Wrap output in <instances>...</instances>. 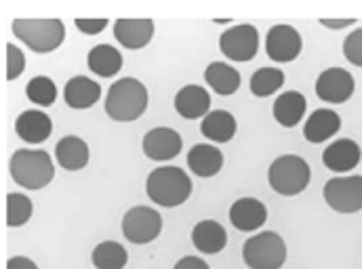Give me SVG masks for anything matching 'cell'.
I'll return each instance as SVG.
<instances>
[{"label":"cell","mask_w":362,"mask_h":269,"mask_svg":"<svg viewBox=\"0 0 362 269\" xmlns=\"http://www.w3.org/2000/svg\"><path fill=\"white\" fill-rule=\"evenodd\" d=\"M305 109H308V101L299 90H286V92L278 95V99L272 105L274 120L284 128L297 126L303 120Z\"/></svg>","instance_id":"ffe728a7"},{"label":"cell","mask_w":362,"mask_h":269,"mask_svg":"<svg viewBox=\"0 0 362 269\" xmlns=\"http://www.w3.org/2000/svg\"><path fill=\"white\" fill-rule=\"evenodd\" d=\"M320 23L325 28H329V30H344L348 25H354L356 19H352V17H346V19H329V17H325V19H320Z\"/></svg>","instance_id":"e575fe53"},{"label":"cell","mask_w":362,"mask_h":269,"mask_svg":"<svg viewBox=\"0 0 362 269\" xmlns=\"http://www.w3.org/2000/svg\"><path fill=\"white\" fill-rule=\"evenodd\" d=\"M25 95L38 107H51L57 99V87L49 76H34L25 87Z\"/></svg>","instance_id":"f546056e"},{"label":"cell","mask_w":362,"mask_h":269,"mask_svg":"<svg viewBox=\"0 0 362 269\" xmlns=\"http://www.w3.org/2000/svg\"><path fill=\"white\" fill-rule=\"evenodd\" d=\"M219 49L232 61H251L259 51V32L251 23L228 28L219 36Z\"/></svg>","instance_id":"9c48e42d"},{"label":"cell","mask_w":362,"mask_h":269,"mask_svg":"<svg viewBox=\"0 0 362 269\" xmlns=\"http://www.w3.org/2000/svg\"><path fill=\"white\" fill-rule=\"evenodd\" d=\"M268 221V208L257 198H238L230 206V223L238 232H257Z\"/></svg>","instance_id":"9a60e30c"},{"label":"cell","mask_w":362,"mask_h":269,"mask_svg":"<svg viewBox=\"0 0 362 269\" xmlns=\"http://www.w3.org/2000/svg\"><path fill=\"white\" fill-rule=\"evenodd\" d=\"M192 244L202 255H217L228 244V232L219 221L202 219L192 229Z\"/></svg>","instance_id":"e0dca14e"},{"label":"cell","mask_w":362,"mask_h":269,"mask_svg":"<svg viewBox=\"0 0 362 269\" xmlns=\"http://www.w3.org/2000/svg\"><path fill=\"white\" fill-rule=\"evenodd\" d=\"M148 89L137 78L116 80L105 97V114L116 122H135L148 109Z\"/></svg>","instance_id":"6da1fadb"},{"label":"cell","mask_w":362,"mask_h":269,"mask_svg":"<svg viewBox=\"0 0 362 269\" xmlns=\"http://www.w3.org/2000/svg\"><path fill=\"white\" fill-rule=\"evenodd\" d=\"M187 167L196 177H215L223 169V154L211 143H198L187 154Z\"/></svg>","instance_id":"7402d4cb"},{"label":"cell","mask_w":362,"mask_h":269,"mask_svg":"<svg viewBox=\"0 0 362 269\" xmlns=\"http://www.w3.org/2000/svg\"><path fill=\"white\" fill-rule=\"evenodd\" d=\"M6 80H17L23 70H25V55L21 53V49L17 44H6Z\"/></svg>","instance_id":"4dcf8cb0"},{"label":"cell","mask_w":362,"mask_h":269,"mask_svg":"<svg viewBox=\"0 0 362 269\" xmlns=\"http://www.w3.org/2000/svg\"><path fill=\"white\" fill-rule=\"evenodd\" d=\"M312 177L310 165L295 154H284L278 156L270 165L268 171V181L272 189L278 191L280 196H297L301 193Z\"/></svg>","instance_id":"5b68a950"},{"label":"cell","mask_w":362,"mask_h":269,"mask_svg":"<svg viewBox=\"0 0 362 269\" xmlns=\"http://www.w3.org/2000/svg\"><path fill=\"white\" fill-rule=\"evenodd\" d=\"M6 269H38V265L32 261V259H28V257H11L8 261H6Z\"/></svg>","instance_id":"d590c367"},{"label":"cell","mask_w":362,"mask_h":269,"mask_svg":"<svg viewBox=\"0 0 362 269\" xmlns=\"http://www.w3.org/2000/svg\"><path fill=\"white\" fill-rule=\"evenodd\" d=\"M243 259L251 269H278L286 261V244L276 232H262L243 246Z\"/></svg>","instance_id":"8992f818"},{"label":"cell","mask_w":362,"mask_h":269,"mask_svg":"<svg viewBox=\"0 0 362 269\" xmlns=\"http://www.w3.org/2000/svg\"><path fill=\"white\" fill-rule=\"evenodd\" d=\"M361 145L354 139H337L322 152V165L333 173H348L361 165Z\"/></svg>","instance_id":"2e32d148"},{"label":"cell","mask_w":362,"mask_h":269,"mask_svg":"<svg viewBox=\"0 0 362 269\" xmlns=\"http://www.w3.org/2000/svg\"><path fill=\"white\" fill-rule=\"evenodd\" d=\"M163 232V217L152 206H133L122 217V236L133 244H150Z\"/></svg>","instance_id":"52a82bcc"},{"label":"cell","mask_w":362,"mask_h":269,"mask_svg":"<svg viewBox=\"0 0 362 269\" xmlns=\"http://www.w3.org/2000/svg\"><path fill=\"white\" fill-rule=\"evenodd\" d=\"M356 89L354 76L344 68H329L316 80V95L325 103H346Z\"/></svg>","instance_id":"7c38bea8"},{"label":"cell","mask_w":362,"mask_h":269,"mask_svg":"<svg viewBox=\"0 0 362 269\" xmlns=\"http://www.w3.org/2000/svg\"><path fill=\"white\" fill-rule=\"evenodd\" d=\"M341 128V116L333 109L320 107L316 112H312V116L305 120L303 124V137L310 143H322L329 137L337 135Z\"/></svg>","instance_id":"44dd1931"},{"label":"cell","mask_w":362,"mask_h":269,"mask_svg":"<svg viewBox=\"0 0 362 269\" xmlns=\"http://www.w3.org/2000/svg\"><path fill=\"white\" fill-rule=\"evenodd\" d=\"M236 131H238L236 118L228 109H211L200 122V133L213 143L232 141Z\"/></svg>","instance_id":"603a6c76"},{"label":"cell","mask_w":362,"mask_h":269,"mask_svg":"<svg viewBox=\"0 0 362 269\" xmlns=\"http://www.w3.org/2000/svg\"><path fill=\"white\" fill-rule=\"evenodd\" d=\"M175 109L185 120H198L204 118L211 112V95L204 87L198 85H185L175 95Z\"/></svg>","instance_id":"d6986e66"},{"label":"cell","mask_w":362,"mask_h":269,"mask_svg":"<svg viewBox=\"0 0 362 269\" xmlns=\"http://www.w3.org/2000/svg\"><path fill=\"white\" fill-rule=\"evenodd\" d=\"M144 154L154 162L173 160L183 148V137L171 126H156L146 133L144 137Z\"/></svg>","instance_id":"8fae6325"},{"label":"cell","mask_w":362,"mask_h":269,"mask_svg":"<svg viewBox=\"0 0 362 269\" xmlns=\"http://www.w3.org/2000/svg\"><path fill=\"white\" fill-rule=\"evenodd\" d=\"M301 49H303L301 34L293 25L278 23V25L270 28V32L266 36V53L272 61L288 64L299 57Z\"/></svg>","instance_id":"30bf717a"},{"label":"cell","mask_w":362,"mask_h":269,"mask_svg":"<svg viewBox=\"0 0 362 269\" xmlns=\"http://www.w3.org/2000/svg\"><path fill=\"white\" fill-rule=\"evenodd\" d=\"M154 36V21L148 17H131V19H118L114 23V38L131 51L144 49L150 44Z\"/></svg>","instance_id":"4fadbf2b"},{"label":"cell","mask_w":362,"mask_h":269,"mask_svg":"<svg viewBox=\"0 0 362 269\" xmlns=\"http://www.w3.org/2000/svg\"><path fill=\"white\" fill-rule=\"evenodd\" d=\"M284 85V72L276 70V68H259L253 76H251V92L255 97H270L276 90Z\"/></svg>","instance_id":"f1b7e54d"},{"label":"cell","mask_w":362,"mask_h":269,"mask_svg":"<svg viewBox=\"0 0 362 269\" xmlns=\"http://www.w3.org/2000/svg\"><path fill=\"white\" fill-rule=\"evenodd\" d=\"M89 145L85 139L76 135H66L57 141L55 145V160L64 171L76 173L83 171L89 165Z\"/></svg>","instance_id":"ac0fdd59"},{"label":"cell","mask_w":362,"mask_h":269,"mask_svg":"<svg viewBox=\"0 0 362 269\" xmlns=\"http://www.w3.org/2000/svg\"><path fill=\"white\" fill-rule=\"evenodd\" d=\"M74 25H76V30H81L83 34L95 36V34H101V32L107 28V19H103V17H95V19L81 17V19H74Z\"/></svg>","instance_id":"d6a6232c"},{"label":"cell","mask_w":362,"mask_h":269,"mask_svg":"<svg viewBox=\"0 0 362 269\" xmlns=\"http://www.w3.org/2000/svg\"><path fill=\"white\" fill-rule=\"evenodd\" d=\"M34 206L32 200L25 193L13 191L6 196V225L8 227H21L32 219Z\"/></svg>","instance_id":"83f0119b"},{"label":"cell","mask_w":362,"mask_h":269,"mask_svg":"<svg viewBox=\"0 0 362 269\" xmlns=\"http://www.w3.org/2000/svg\"><path fill=\"white\" fill-rule=\"evenodd\" d=\"M230 21H232L230 17L228 19H215V23H230Z\"/></svg>","instance_id":"8d00e7d4"},{"label":"cell","mask_w":362,"mask_h":269,"mask_svg":"<svg viewBox=\"0 0 362 269\" xmlns=\"http://www.w3.org/2000/svg\"><path fill=\"white\" fill-rule=\"evenodd\" d=\"M90 261L97 269H124L129 263V253L120 242L105 240L93 249Z\"/></svg>","instance_id":"4316f807"},{"label":"cell","mask_w":362,"mask_h":269,"mask_svg":"<svg viewBox=\"0 0 362 269\" xmlns=\"http://www.w3.org/2000/svg\"><path fill=\"white\" fill-rule=\"evenodd\" d=\"M8 173L19 187L42 189L55 177V165L42 150H15L8 162Z\"/></svg>","instance_id":"277c9868"},{"label":"cell","mask_w":362,"mask_h":269,"mask_svg":"<svg viewBox=\"0 0 362 269\" xmlns=\"http://www.w3.org/2000/svg\"><path fill=\"white\" fill-rule=\"evenodd\" d=\"M13 34L34 53L47 55L62 47L66 38V25L62 19H36V17H17L11 25Z\"/></svg>","instance_id":"7a4b0ae2"},{"label":"cell","mask_w":362,"mask_h":269,"mask_svg":"<svg viewBox=\"0 0 362 269\" xmlns=\"http://www.w3.org/2000/svg\"><path fill=\"white\" fill-rule=\"evenodd\" d=\"M325 202L344 215L362 210V175H346L329 179L322 187Z\"/></svg>","instance_id":"ba28073f"},{"label":"cell","mask_w":362,"mask_h":269,"mask_svg":"<svg viewBox=\"0 0 362 269\" xmlns=\"http://www.w3.org/2000/svg\"><path fill=\"white\" fill-rule=\"evenodd\" d=\"M146 191L154 204L175 208L192 196V179L180 167H158L148 175Z\"/></svg>","instance_id":"3957f363"},{"label":"cell","mask_w":362,"mask_h":269,"mask_svg":"<svg viewBox=\"0 0 362 269\" xmlns=\"http://www.w3.org/2000/svg\"><path fill=\"white\" fill-rule=\"evenodd\" d=\"M344 55L352 66L362 68V28L354 30L344 42Z\"/></svg>","instance_id":"1f68e13d"},{"label":"cell","mask_w":362,"mask_h":269,"mask_svg":"<svg viewBox=\"0 0 362 269\" xmlns=\"http://www.w3.org/2000/svg\"><path fill=\"white\" fill-rule=\"evenodd\" d=\"M15 133L21 141L38 145L53 133V120L42 109H25L15 120Z\"/></svg>","instance_id":"5bb4252c"},{"label":"cell","mask_w":362,"mask_h":269,"mask_svg":"<svg viewBox=\"0 0 362 269\" xmlns=\"http://www.w3.org/2000/svg\"><path fill=\"white\" fill-rule=\"evenodd\" d=\"M101 97V87L89 76H74L64 87V101L72 109H89Z\"/></svg>","instance_id":"cb8c5ba5"},{"label":"cell","mask_w":362,"mask_h":269,"mask_svg":"<svg viewBox=\"0 0 362 269\" xmlns=\"http://www.w3.org/2000/svg\"><path fill=\"white\" fill-rule=\"evenodd\" d=\"M87 66L93 74H97L101 78H110L122 70V55L118 49H114L110 44H97L87 55Z\"/></svg>","instance_id":"d4e9b609"},{"label":"cell","mask_w":362,"mask_h":269,"mask_svg":"<svg viewBox=\"0 0 362 269\" xmlns=\"http://www.w3.org/2000/svg\"><path fill=\"white\" fill-rule=\"evenodd\" d=\"M173 269H209V263L200 257H183Z\"/></svg>","instance_id":"836d02e7"},{"label":"cell","mask_w":362,"mask_h":269,"mask_svg":"<svg viewBox=\"0 0 362 269\" xmlns=\"http://www.w3.org/2000/svg\"><path fill=\"white\" fill-rule=\"evenodd\" d=\"M204 80L217 95H234L240 89V74L236 68L223 64V61H213L204 70Z\"/></svg>","instance_id":"484cf974"}]
</instances>
